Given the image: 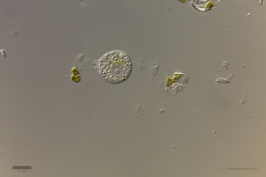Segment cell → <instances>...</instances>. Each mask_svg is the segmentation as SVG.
Instances as JSON below:
<instances>
[{"instance_id":"6da1fadb","label":"cell","mask_w":266,"mask_h":177,"mask_svg":"<svg viewBox=\"0 0 266 177\" xmlns=\"http://www.w3.org/2000/svg\"><path fill=\"white\" fill-rule=\"evenodd\" d=\"M101 76L106 81L112 84L124 81L130 75L132 64L130 58L125 52L114 50L104 55L97 64Z\"/></svg>"},{"instance_id":"7a4b0ae2","label":"cell","mask_w":266,"mask_h":177,"mask_svg":"<svg viewBox=\"0 0 266 177\" xmlns=\"http://www.w3.org/2000/svg\"><path fill=\"white\" fill-rule=\"evenodd\" d=\"M0 54L3 57L5 58L6 57V52L3 50L0 51Z\"/></svg>"}]
</instances>
